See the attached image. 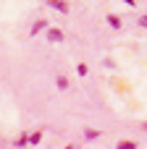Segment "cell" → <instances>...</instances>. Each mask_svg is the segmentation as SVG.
<instances>
[{
    "mask_svg": "<svg viewBox=\"0 0 147 149\" xmlns=\"http://www.w3.org/2000/svg\"><path fill=\"white\" fill-rule=\"evenodd\" d=\"M55 81H58V89H68V79L66 76H58Z\"/></svg>",
    "mask_w": 147,
    "mask_h": 149,
    "instance_id": "cell-6",
    "label": "cell"
},
{
    "mask_svg": "<svg viewBox=\"0 0 147 149\" xmlns=\"http://www.w3.org/2000/svg\"><path fill=\"white\" fill-rule=\"evenodd\" d=\"M76 73H79V76H87V73H89V68H87L84 63H79V68H76Z\"/></svg>",
    "mask_w": 147,
    "mask_h": 149,
    "instance_id": "cell-8",
    "label": "cell"
},
{
    "mask_svg": "<svg viewBox=\"0 0 147 149\" xmlns=\"http://www.w3.org/2000/svg\"><path fill=\"white\" fill-rule=\"evenodd\" d=\"M145 128H147V123H145Z\"/></svg>",
    "mask_w": 147,
    "mask_h": 149,
    "instance_id": "cell-12",
    "label": "cell"
},
{
    "mask_svg": "<svg viewBox=\"0 0 147 149\" xmlns=\"http://www.w3.org/2000/svg\"><path fill=\"white\" fill-rule=\"evenodd\" d=\"M116 149H137V144H134V141H118Z\"/></svg>",
    "mask_w": 147,
    "mask_h": 149,
    "instance_id": "cell-5",
    "label": "cell"
},
{
    "mask_svg": "<svg viewBox=\"0 0 147 149\" xmlns=\"http://www.w3.org/2000/svg\"><path fill=\"white\" fill-rule=\"evenodd\" d=\"M47 39L50 42H63V31L60 29H47Z\"/></svg>",
    "mask_w": 147,
    "mask_h": 149,
    "instance_id": "cell-2",
    "label": "cell"
},
{
    "mask_svg": "<svg viewBox=\"0 0 147 149\" xmlns=\"http://www.w3.org/2000/svg\"><path fill=\"white\" fill-rule=\"evenodd\" d=\"M84 136H87V139H100V131H95V128H87V131H84Z\"/></svg>",
    "mask_w": 147,
    "mask_h": 149,
    "instance_id": "cell-7",
    "label": "cell"
},
{
    "mask_svg": "<svg viewBox=\"0 0 147 149\" xmlns=\"http://www.w3.org/2000/svg\"><path fill=\"white\" fill-rule=\"evenodd\" d=\"M139 24H142V26L147 29V16H142V18H139Z\"/></svg>",
    "mask_w": 147,
    "mask_h": 149,
    "instance_id": "cell-10",
    "label": "cell"
},
{
    "mask_svg": "<svg viewBox=\"0 0 147 149\" xmlns=\"http://www.w3.org/2000/svg\"><path fill=\"white\" fill-rule=\"evenodd\" d=\"M47 5H50V8H55L58 13H68V5H66L63 0H47Z\"/></svg>",
    "mask_w": 147,
    "mask_h": 149,
    "instance_id": "cell-1",
    "label": "cell"
},
{
    "mask_svg": "<svg viewBox=\"0 0 147 149\" xmlns=\"http://www.w3.org/2000/svg\"><path fill=\"white\" fill-rule=\"evenodd\" d=\"M66 149H76V147H66Z\"/></svg>",
    "mask_w": 147,
    "mask_h": 149,
    "instance_id": "cell-11",
    "label": "cell"
},
{
    "mask_svg": "<svg viewBox=\"0 0 147 149\" xmlns=\"http://www.w3.org/2000/svg\"><path fill=\"white\" fill-rule=\"evenodd\" d=\"M39 139H42V134H39V131H37V134H32V136H29V144H37V141H39Z\"/></svg>",
    "mask_w": 147,
    "mask_h": 149,
    "instance_id": "cell-9",
    "label": "cell"
},
{
    "mask_svg": "<svg viewBox=\"0 0 147 149\" xmlns=\"http://www.w3.org/2000/svg\"><path fill=\"white\" fill-rule=\"evenodd\" d=\"M108 24H110V26H113V29H118V26H121V18H118V16H113V13H110V16H108Z\"/></svg>",
    "mask_w": 147,
    "mask_h": 149,
    "instance_id": "cell-4",
    "label": "cell"
},
{
    "mask_svg": "<svg viewBox=\"0 0 147 149\" xmlns=\"http://www.w3.org/2000/svg\"><path fill=\"white\" fill-rule=\"evenodd\" d=\"M45 26H47V21H42V18H39V21H37V24H34V26H32V31H29V34H32V37H34V34H39V31H42V29H45Z\"/></svg>",
    "mask_w": 147,
    "mask_h": 149,
    "instance_id": "cell-3",
    "label": "cell"
}]
</instances>
